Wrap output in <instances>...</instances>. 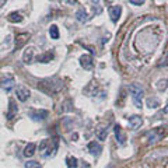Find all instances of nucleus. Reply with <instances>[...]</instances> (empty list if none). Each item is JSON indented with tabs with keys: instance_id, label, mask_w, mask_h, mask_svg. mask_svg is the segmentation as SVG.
Instances as JSON below:
<instances>
[{
	"instance_id": "obj_1",
	"label": "nucleus",
	"mask_w": 168,
	"mask_h": 168,
	"mask_svg": "<svg viewBox=\"0 0 168 168\" xmlns=\"http://www.w3.org/2000/svg\"><path fill=\"white\" fill-rule=\"evenodd\" d=\"M129 92H130L132 101H133V104L136 105V108H141V100H143L144 91H143V88L140 87V84L134 83V84L129 86Z\"/></svg>"
},
{
	"instance_id": "obj_17",
	"label": "nucleus",
	"mask_w": 168,
	"mask_h": 168,
	"mask_svg": "<svg viewBox=\"0 0 168 168\" xmlns=\"http://www.w3.org/2000/svg\"><path fill=\"white\" fill-rule=\"evenodd\" d=\"M76 18L79 20V21H81V23H84V21H87L88 20V15H87V11L84 9H79L76 11Z\"/></svg>"
},
{
	"instance_id": "obj_6",
	"label": "nucleus",
	"mask_w": 168,
	"mask_h": 168,
	"mask_svg": "<svg viewBox=\"0 0 168 168\" xmlns=\"http://www.w3.org/2000/svg\"><path fill=\"white\" fill-rule=\"evenodd\" d=\"M121 13H122V6H112L109 9V17H111V20H112V23H116L118 20H119V17H121Z\"/></svg>"
},
{
	"instance_id": "obj_10",
	"label": "nucleus",
	"mask_w": 168,
	"mask_h": 168,
	"mask_svg": "<svg viewBox=\"0 0 168 168\" xmlns=\"http://www.w3.org/2000/svg\"><path fill=\"white\" fill-rule=\"evenodd\" d=\"M113 132H115L116 140L119 141L121 146H123V144H125V134L122 133V128H121L119 125H115V128H113Z\"/></svg>"
},
{
	"instance_id": "obj_23",
	"label": "nucleus",
	"mask_w": 168,
	"mask_h": 168,
	"mask_svg": "<svg viewBox=\"0 0 168 168\" xmlns=\"http://www.w3.org/2000/svg\"><path fill=\"white\" fill-rule=\"evenodd\" d=\"M143 3V0H130V4H134V6H141Z\"/></svg>"
},
{
	"instance_id": "obj_2",
	"label": "nucleus",
	"mask_w": 168,
	"mask_h": 168,
	"mask_svg": "<svg viewBox=\"0 0 168 168\" xmlns=\"http://www.w3.org/2000/svg\"><path fill=\"white\" fill-rule=\"evenodd\" d=\"M15 94H17V98H18L21 102H24V101H27L28 98H30L31 92L25 86H18L17 90H15Z\"/></svg>"
},
{
	"instance_id": "obj_11",
	"label": "nucleus",
	"mask_w": 168,
	"mask_h": 168,
	"mask_svg": "<svg viewBox=\"0 0 168 168\" xmlns=\"http://www.w3.org/2000/svg\"><path fill=\"white\" fill-rule=\"evenodd\" d=\"M34 59V48H27L23 55V62L24 63H31Z\"/></svg>"
},
{
	"instance_id": "obj_24",
	"label": "nucleus",
	"mask_w": 168,
	"mask_h": 168,
	"mask_svg": "<svg viewBox=\"0 0 168 168\" xmlns=\"http://www.w3.org/2000/svg\"><path fill=\"white\" fill-rule=\"evenodd\" d=\"M162 112H164V113H168V105L164 108V111H162Z\"/></svg>"
},
{
	"instance_id": "obj_7",
	"label": "nucleus",
	"mask_w": 168,
	"mask_h": 168,
	"mask_svg": "<svg viewBox=\"0 0 168 168\" xmlns=\"http://www.w3.org/2000/svg\"><path fill=\"white\" fill-rule=\"evenodd\" d=\"M80 64H81V67H84L86 70H91L92 66H94L92 58L90 55H83L81 58H80Z\"/></svg>"
},
{
	"instance_id": "obj_22",
	"label": "nucleus",
	"mask_w": 168,
	"mask_h": 168,
	"mask_svg": "<svg viewBox=\"0 0 168 168\" xmlns=\"http://www.w3.org/2000/svg\"><path fill=\"white\" fill-rule=\"evenodd\" d=\"M25 168H41V164L38 161H27L25 162Z\"/></svg>"
},
{
	"instance_id": "obj_20",
	"label": "nucleus",
	"mask_w": 168,
	"mask_h": 168,
	"mask_svg": "<svg viewBox=\"0 0 168 168\" xmlns=\"http://www.w3.org/2000/svg\"><path fill=\"white\" fill-rule=\"evenodd\" d=\"M66 162H67V167L69 168H77V158L76 157H67L66 158Z\"/></svg>"
},
{
	"instance_id": "obj_14",
	"label": "nucleus",
	"mask_w": 168,
	"mask_h": 168,
	"mask_svg": "<svg viewBox=\"0 0 168 168\" xmlns=\"http://www.w3.org/2000/svg\"><path fill=\"white\" fill-rule=\"evenodd\" d=\"M7 20H9L10 23H21L23 21V15L20 14V13H17V11H13V13H10V14L7 15Z\"/></svg>"
},
{
	"instance_id": "obj_13",
	"label": "nucleus",
	"mask_w": 168,
	"mask_h": 168,
	"mask_svg": "<svg viewBox=\"0 0 168 168\" xmlns=\"http://www.w3.org/2000/svg\"><path fill=\"white\" fill-rule=\"evenodd\" d=\"M35 150H37V146L34 143H30V144H27L25 146V149H24V156L25 157H32L34 154H35Z\"/></svg>"
},
{
	"instance_id": "obj_21",
	"label": "nucleus",
	"mask_w": 168,
	"mask_h": 168,
	"mask_svg": "<svg viewBox=\"0 0 168 168\" xmlns=\"http://www.w3.org/2000/svg\"><path fill=\"white\" fill-rule=\"evenodd\" d=\"M147 107H149V108H157V107H160V101L156 100V98H149V100H147Z\"/></svg>"
},
{
	"instance_id": "obj_15",
	"label": "nucleus",
	"mask_w": 168,
	"mask_h": 168,
	"mask_svg": "<svg viewBox=\"0 0 168 168\" xmlns=\"http://www.w3.org/2000/svg\"><path fill=\"white\" fill-rule=\"evenodd\" d=\"M28 34H20V35H17V38H15V48H21L23 45L25 43V41L28 39Z\"/></svg>"
},
{
	"instance_id": "obj_19",
	"label": "nucleus",
	"mask_w": 168,
	"mask_h": 168,
	"mask_svg": "<svg viewBox=\"0 0 168 168\" xmlns=\"http://www.w3.org/2000/svg\"><path fill=\"white\" fill-rule=\"evenodd\" d=\"M49 35H51L52 39H58L59 38V28L56 27V25H51V28H49Z\"/></svg>"
},
{
	"instance_id": "obj_8",
	"label": "nucleus",
	"mask_w": 168,
	"mask_h": 168,
	"mask_svg": "<svg viewBox=\"0 0 168 168\" xmlns=\"http://www.w3.org/2000/svg\"><path fill=\"white\" fill-rule=\"evenodd\" d=\"M14 84H15V81H14L13 77H7V79H3L2 81H0V87H2L6 92H9L10 90L14 87Z\"/></svg>"
},
{
	"instance_id": "obj_3",
	"label": "nucleus",
	"mask_w": 168,
	"mask_h": 168,
	"mask_svg": "<svg viewBox=\"0 0 168 168\" xmlns=\"http://www.w3.org/2000/svg\"><path fill=\"white\" fill-rule=\"evenodd\" d=\"M30 118L32 121H43L48 116V111H45V109H41V111H38V109H32V111H30Z\"/></svg>"
},
{
	"instance_id": "obj_4",
	"label": "nucleus",
	"mask_w": 168,
	"mask_h": 168,
	"mask_svg": "<svg viewBox=\"0 0 168 168\" xmlns=\"http://www.w3.org/2000/svg\"><path fill=\"white\" fill-rule=\"evenodd\" d=\"M128 122H129V126H130L133 130H136V129H139L141 126L143 121H141V118L139 115H132L128 118Z\"/></svg>"
},
{
	"instance_id": "obj_18",
	"label": "nucleus",
	"mask_w": 168,
	"mask_h": 168,
	"mask_svg": "<svg viewBox=\"0 0 168 168\" xmlns=\"http://www.w3.org/2000/svg\"><path fill=\"white\" fill-rule=\"evenodd\" d=\"M52 59H53V53L46 52V53H43V55L38 56L37 60H38V62H41V63H48V62H51Z\"/></svg>"
},
{
	"instance_id": "obj_9",
	"label": "nucleus",
	"mask_w": 168,
	"mask_h": 168,
	"mask_svg": "<svg viewBox=\"0 0 168 168\" xmlns=\"http://www.w3.org/2000/svg\"><path fill=\"white\" fill-rule=\"evenodd\" d=\"M88 150L92 156L98 157L101 154V151H102V146L100 143H97V141H91V143H88Z\"/></svg>"
},
{
	"instance_id": "obj_5",
	"label": "nucleus",
	"mask_w": 168,
	"mask_h": 168,
	"mask_svg": "<svg viewBox=\"0 0 168 168\" xmlns=\"http://www.w3.org/2000/svg\"><path fill=\"white\" fill-rule=\"evenodd\" d=\"M9 112H7V119L11 121L14 119V116L17 115V112H18V108H17V104H15V101L13 100V98H10L9 100Z\"/></svg>"
},
{
	"instance_id": "obj_16",
	"label": "nucleus",
	"mask_w": 168,
	"mask_h": 168,
	"mask_svg": "<svg viewBox=\"0 0 168 168\" xmlns=\"http://www.w3.org/2000/svg\"><path fill=\"white\" fill-rule=\"evenodd\" d=\"M161 137H162V134L161 133H157V130L150 132V133H149V143L150 144H154L156 141H158Z\"/></svg>"
},
{
	"instance_id": "obj_12",
	"label": "nucleus",
	"mask_w": 168,
	"mask_h": 168,
	"mask_svg": "<svg viewBox=\"0 0 168 168\" xmlns=\"http://www.w3.org/2000/svg\"><path fill=\"white\" fill-rule=\"evenodd\" d=\"M95 134H97V139H98V140L102 141V140H105V139H107V136H108V129L104 128V126H101V128L97 129Z\"/></svg>"
}]
</instances>
